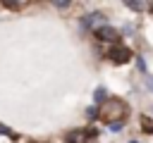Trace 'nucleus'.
<instances>
[{
	"instance_id": "obj_1",
	"label": "nucleus",
	"mask_w": 153,
	"mask_h": 143,
	"mask_svg": "<svg viewBox=\"0 0 153 143\" xmlns=\"http://www.w3.org/2000/svg\"><path fill=\"white\" fill-rule=\"evenodd\" d=\"M100 110V114H105L110 122H112V117H124V112H127V105L120 100V98H110V100H105V105L103 107H98Z\"/></svg>"
},
{
	"instance_id": "obj_2",
	"label": "nucleus",
	"mask_w": 153,
	"mask_h": 143,
	"mask_svg": "<svg viewBox=\"0 0 153 143\" xmlns=\"http://www.w3.org/2000/svg\"><path fill=\"white\" fill-rule=\"evenodd\" d=\"M98 138V129H74L65 136V143H91Z\"/></svg>"
},
{
	"instance_id": "obj_3",
	"label": "nucleus",
	"mask_w": 153,
	"mask_h": 143,
	"mask_svg": "<svg viewBox=\"0 0 153 143\" xmlns=\"http://www.w3.org/2000/svg\"><path fill=\"white\" fill-rule=\"evenodd\" d=\"M108 57H110L115 64H124V62H129V60H131V50H129V48H124V45H115V48L108 52Z\"/></svg>"
},
{
	"instance_id": "obj_4",
	"label": "nucleus",
	"mask_w": 153,
	"mask_h": 143,
	"mask_svg": "<svg viewBox=\"0 0 153 143\" xmlns=\"http://www.w3.org/2000/svg\"><path fill=\"white\" fill-rule=\"evenodd\" d=\"M96 38H98V41H110V43H115V41L120 38V33H117V29L103 24L100 29H96Z\"/></svg>"
},
{
	"instance_id": "obj_5",
	"label": "nucleus",
	"mask_w": 153,
	"mask_h": 143,
	"mask_svg": "<svg viewBox=\"0 0 153 143\" xmlns=\"http://www.w3.org/2000/svg\"><path fill=\"white\" fill-rule=\"evenodd\" d=\"M103 21H105V17H103L100 12H96V14H86V17H84V24L91 26V29H100Z\"/></svg>"
},
{
	"instance_id": "obj_6",
	"label": "nucleus",
	"mask_w": 153,
	"mask_h": 143,
	"mask_svg": "<svg viewBox=\"0 0 153 143\" xmlns=\"http://www.w3.org/2000/svg\"><path fill=\"white\" fill-rule=\"evenodd\" d=\"M0 133H2V136H7V138H12V141H17V138H19V136H17L10 126H5V124H0Z\"/></svg>"
},
{
	"instance_id": "obj_7",
	"label": "nucleus",
	"mask_w": 153,
	"mask_h": 143,
	"mask_svg": "<svg viewBox=\"0 0 153 143\" xmlns=\"http://www.w3.org/2000/svg\"><path fill=\"white\" fill-rule=\"evenodd\" d=\"M141 126H143V131H146V133H153V124H151V119H148V117H141Z\"/></svg>"
},
{
	"instance_id": "obj_8",
	"label": "nucleus",
	"mask_w": 153,
	"mask_h": 143,
	"mask_svg": "<svg viewBox=\"0 0 153 143\" xmlns=\"http://www.w3.org/2000/svg\"><path fill=\"white\" fill-rule=\"evenodd\" d=\"M93 100H96V102H103V100H105V88H98V91L93 93Z\"/></svg>"
},
{
	"instance_id": "obj_9",
	"label": "nucleus",
	"mask_w": 153,
	"mask_h": 143,
	"mask_svg": "<svg viewBox=\"0 0 153 143\" xmlns=\"http://www.w3.org/2000/svg\"><path fill=\"white\" fill-rule=\"evenodd\" d=\"M86 117H88V119H96V117H100V110H98V107H88V110H86Z\"/></svg>"
},
{
	"instance_id": "obj_10",
	"label": "nucleus",
	"mask_w": 153,
	"mask_h": 143,
	"mask_svg": "<svg viewBox=\"0 0 153 143\" xmlns=\"http://www.w3.org/2000/svg\"><path fill=\"white\" fill-rule=\"evenodd\" d=\"M122 129V119H117V122H110V131H120Z\"/></svg>"
},
{
	"instance_id": "obj_11",
	"label": "nucleus",
	"mask_w": 153,
	"mask_h": 143,
	"mask_svg": "<svg viewBox=\"0 0 153 143\" xmlns=\"http://www.w3.org/2000/svg\"><path fill=\"white\" fill-rule=\"evenodd\" d=\"M127 5H129V7H131V10H141V7H143V5H141V2H127Z\"/></svg>"
},
{
	"instance_id": "obj_12",
	"label": "nucleus",
	"mask_w": 153,
	"mask_h": 143,
	"mask_svg": "<svg viewBox=\"0 0 153 143\" xmlns=\"http://www.w3.org/2000/svg\"><path fill=\"white\" fill-rule=\"evenodd\" d=\"M146 83H148V88L153 91V76H148V79H146Z\"/></svg>"
}]
</instances>
